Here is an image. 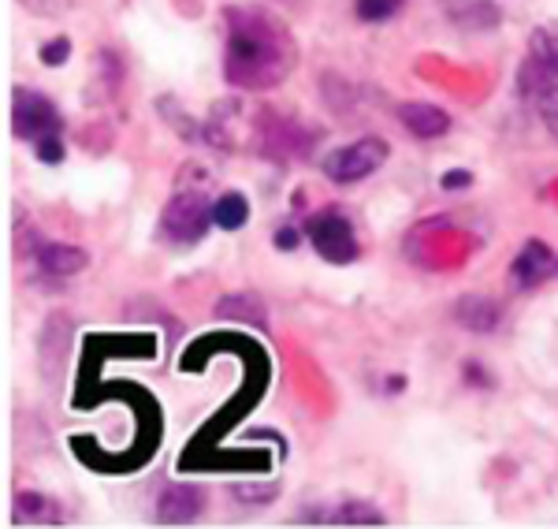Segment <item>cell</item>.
<instances>
[{
    "instance_id": "cell-1",
    "label": "cell",
    "mask_w": 558,
    "mask_h": 529,
    "mask_svg": "<svg viewBox=\"0 0 558 529\" xmlns=\"http://www.w3.org/2000/svg\"><path fill=\"white\" fill-rule=\"evenodd\" d=\"M228 52L223 75L239 89H276L291 75L299 49L283 23L265 8H228Z\"/></svg>"
},
{
    "instance_id": "cell-2",
    "label": "cell",
    "mask_w": 558,
    "mask_h": 529,
    "mask_svg": "<svg viewBox=\"0 0 558 529\" xmlns=\"http://www.w3.org/2000/svg\"><path fill=\"white\" fill-rule=\"evenodd\" d=\"M213 220V209H209V199L205 191H175L172 202L165 205L160 213V231H165L172 243H197L205 236Z\"/></svg>"
},
{
    "instance_id": "cell-3",
    "label": "cell",
    "mask_w": 558,
    "mask_h": 529,
    "mask_svg": "<svg viewBox=\"0 0 558 529\" xmlns=\"http://www.w3.org/2000/svg\"><path fill=\"white\" fill-rule=\"evenodd\" d=\"M387 160V142L384 139H357L343 149H331L324 157V176L336 183H357V179L373 176Z\"/></svg>"
},
{
    "instance_id": "cell-4",
    "label": "cell",
    "mask_w": 558,
    "mask_h": 529,
    "mask_svg": "<svg viewBox=\"0 0 558 529\" xmlns=\"http://www.w3.org/2000/svg\"><path fill=\"white\" fill-rule=\"evenodd\" d=\"M12 128L20 139L41 142L60 131V112L38 89H15L12 94Z\"/></svg>"
},
{
    "instance_id": "cell-5",
    "label": "cell",
    "mask_w": 558,
    "mask_h": 529,
    "mask_svg": "<svg viewBox=\"0 0 558 529\" xmlns=\"http://www.w3.org/2000/svg\"><path fill=\"white\" fill-rule=\"evenodd\" d=\"M310 239L317 247V254L331 265H347L357 257V243H354V228L343 213H320V217L310 220Z\"/></svg>"
},
{
    "instance_id": "cell-6",
    "label": "cell",
    "mask_w": 558,
    "mask_h": 529,
    "mask_svg": "<svg viewBox=\"0 0 558 529\" xmlns=\"http://www.w3.org/2000/svg\"><path fill=\"white\" fill-rule=\"evenodd\" d=\"M313 139L305 131H299L294 123H283V120H268L265 128L257 131V149L265 157L279 160V165H287V160H299L310 154Z\"/></svg>"
},
{
    "instance_id": "cell-7",
    "label": "cell",
    "mask_w": 558,
    "mask_h": 529,
    "mask_svg": "<svg viewBox=\"0 0 558 529\" xmlns=\"http://www.w3.org/2000/svg\"><path fill=\"white\" fill-rule=\"evenodd\" d=\"M305 526H387V515L373 504H354V500H343V504H324V507H305L302 510Z\"/></svg>"
},
{
    "instance_id": "cell-8",
    "label": "cell",
    "mask_w": 558,
    "mask_h": 529,
    "mask_svg": "<svg viewBox=\"0 0 558 529\" xmlns=\"http://www.w3.org/2000/svg\"><path fill=\"white\" fill-rule=\"evenodd\" d=\"M205 510V492L197 485H172L157 500V522L160 526H191Z\"/></svg>"
},
{
    "instance_id": "cell-9",
    "label": "cell",
    "mask_w": 558,
    "mask_h": 529,
    "mask_svg": "<svg viewBox=\"0 0 558 529\" xmlns=\"http://www.w3.org/2000/svg\"><path fill=\"white\" fill-rule=\"evenodd\" d=\"M439 8L462 31H495L502 23V12L495 0H439Z\"/></svg>"
},
{
    "instance_id": "cell-10",
    "label": "cell",
    "mask_w": 558,
    "mask_h": 529,
    "mask_svg": "<svg viewBox=\"0 0 558 529\" xmlns=\"http://www.w3.org/2000/svg\"><path fill=\"white\" fill-rule=\"evenodd\" d=\"M399 123L417 139H444L451 131V116L428 101H407L399 105Z\"/></svg>"
},
{
    "instance_id": "cell-11",
    "label": "cell",
    "mask_w": 558,
    "mask_h": 529,
    "mask_svg": "<svg viewBox=\"0 0 558 529\" xmlns=\"http://www.w3.org/2000/svg\"><path fill=\"white\" fill-rule=\"evenodd\" d=\"M555 254L547 243H539V239H533V243H525L518 250L514 265H510V276H514L518 287H533L544 280L547 273H555Z\"/></svg>"
},
{
    "instance_id": "cell-12",
    "label": "cell",
    "mask_w": 558,
    "mask_h": 529,
    "mask_svg": "<svg viewBox=\"0 0 558 529\" xmlns=\"http://www.w3.org/2000/svg\"><path fill=\"white\" fill-rule=\"evenodd\" d=\"M454 321L462 328H473V332H492L499 328L502 321V310L495 299H484V294H465V299H458L454 306Z\"/></svg>"
},
{
    "instance_id": "cell-13",
    "label": "cell",
    "mask_w": 558,
    "mask_h": 529,
    "mask_svg": "<svg viewBox=\"0 0 558 529\" xmlns=\"http://www.w3.org/2000/svg\"><path fill=\"white\" fill-rule=\"evenodd\" d=\"M38 265L45 276H75L83 273L89 265L86 250L83 247H71V243H45L38 250Z\"/></svg>"
},
{
    "instance_id": "cell-14",
    "label": "cell",
    "mask_w": 558,
    "mask_h": 529,
    "mask_svg": "<svg viewBox=\"0 0 558 529\" xmlns=\"http://www.w3.org/2000/svg\"><path fill=\"white\" fill-rule=\"evenodd\" d=\"M15 522L20 526H60L64 518H60V507L52 504V500L38 496V492H23V496H15Z\"/></svg>"
},
{
    "instance_id": "cell-15",
    "label": "cell",
    "mask_w": 558,
    "mask_h": 529,
    "mask_svg": "<svg viewBox=\"0 0 558 529\" xmlns=\"http://www.w3.org/2000/svg\"><path fill=\"white\" fill-rule=\"evenodd\" d=\"M216 317L220 321H250V325H268V313H265V302L254 299V294H228V299L216 302Z\"/></svg>"
},
{
    "instance_id": "cell-16",
    "label": "cell",
    "mask_w": 558,
    "mask_h": 529,
    "mask_svg": "<svg viewBox=\"0 0 558 529\" xmlns=\"http://www.w3.org/2000/svg\"><path fill=\"white\" fill-rule=\"evenodd\" d=\"M246 220H250V202L242 199V194H223V199L213 205V224H216V228L239 231Z\"/></svg>"
},
{
    "instance_id": "cell-17",
    "label": "cell",
    "mask_w": 558,
    "mask_h": 529,
    "mask_svg": "<svg viewBox=\"0 0 558 529\" xmlns=\"http://www.w3.org/2000/svg\"><path fill=\"white\" fill-rule=\"evenodd\" d=\"M533 105H536V112H539V120L547 123V131L558 139V83H551L547 79L544 86H536L533 89Z\"/></svg>"
},
{
    "instance_id": "cell-18",
    "label": "cell",
    "mask_w": 558,
    "mask_h": 529,
    "mask_svg": "<svg viewBox=\"0 0 558 529\" xmlns=\"http://www.w3.org/2000/svg\"><path fill=\"white\" fill-rule=\"evenodd\" d=\"M533 60H539L558 79V31L544 26V31L533 34Z\"/></svg>"
},
{
    "instance_id": "cell-19",
    "label": "cell",
    "mask_w": 558,
    "mask_h": 529,
    "mask_svg": "<svg viewBox=\"0 0 558 529\" xmlns=\"http://www.w3.org/2000/svg\"><path fill=\"white\" fill-rule=\"evenodd\" d=\"M402 8V0H357V15L365 23H384Z\"/></svg>"
},
{
    "instance_id": "cell-20",
    "label": "cell",
    "mask_w": 558,
    "mask_h": 529,
    "mask_svg": "<svg viewBox=\"0 0 558 529\" xmlns=\"http://www.w3.org/2000/svg\"><path fill=\"white\" fill-rule=\"evenodd\" d=\"M231 496H235L239 504H272L279 496V485H235Z\"/></svg>"
},
{
    "instance_id": "cell-21",
    "label": "cell",
    "mask_w": 558,
    "mask_h": 529,
    "mask_svg": "<svg viewBox=\"0 0 558 529\" xmlns=\"http://www.w3.org/2000/svg\"><path fill=\"white\" fill-rule=\"evenodd\" d=\"M38 57H41V64H45V68H60V64H68V57H71V41H68V38H52V41H45Z\"/></svg>"
},
{
    "instance_id": "cell-22",
    "label": "cell",
    "mask_w": 558,
    "mask_h": 529,
    "mask_svg": "<svg viewBox=\"0 0 558 529\" xmlns=\"http://www.w3.org/2000/svg\"><path fill=\"white\" fill-rule=\"evenodd\" d=\"M20 4L34 15H64V12H71L75 0H20Z\"/></svg>"
},
{
    "instance_id": "cell-23",
    "label": "cell",
    "mask_w": 558,
    "mask_h": 529,
    "mask_svg": "<svg viewBox=\"0 0 558 529\" xmlns=\"http://www.w3.org/2000/svg\"><path fill=\"white\" fill-rule=\"evenodd\" d=\"M38 157L45 165H60V160H64V142H60V134H49V139L38 142Z\"/></svg>"
},
{
    "instance_id": "cell-24",
    "label": "cell",
    "mask_w": 558,
    "mask_h": 529,
    "mask_svg": "<svg viewBox=\"0 0 558 529\" xmlns=\"http://www.w3.org/2000/svg\"><path fill=\"white\" fill-rule=\"evenodd\" d=\"M470 183H473L470 172H447L444 179H439V187H444V191H462V187H470Z\"/></svg>"
},
{
    "instance_id": "cell-25",
    "label": "cell",
    "mask_w": 558,
    "mask_h": 529,
    "mask_svg": "<svg viewBox=\"0 0 558 529\" xmlns=\"http://www.w3.org/2000/svg\"><path fill=\"white\" fill-rule=\"evenodd\" d=\"M299 239H302V236H299L294 228H279V231H276V247H279V250H294V247H299Z\"/></svg>"
},
{
    "instance_id": "cell-26",
    "label": "cell",
    "mask_w": 558,
    "mask_h": 529,
    "mask_svg": "<svg viewBox=\"0 0 558 529\" xmlns=\"http://www.w3.org/2000/svg\"><path fill=\"white\" fill-rule=\"evenodd\" d=\"M555 273H558V265H555Z\"/></svg>"
}]
</instances>
